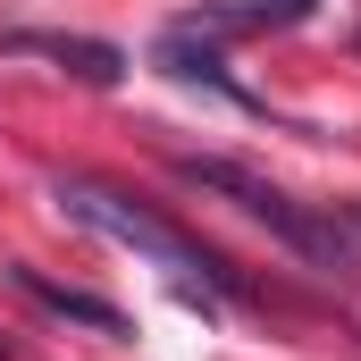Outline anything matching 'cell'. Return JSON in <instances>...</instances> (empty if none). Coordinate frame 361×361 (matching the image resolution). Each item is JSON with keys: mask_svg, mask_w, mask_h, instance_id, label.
I'll return each instance as SVG.
<instances>
[{"mask_svg": "<svg viewBox=\"0 0 361 361\" xmlns=\"http://www.w3.org/2000/svg\"><path fill=\"white\" fill-rule=\"evenodd\" d=\"M177 177L185 185H202V193H227L244 219H261L277 244L294 252V261H311L319 277H353L361 269V244H353V227L336 219V210H311V202H294L286 185H269L261 169H244V160H202V152H185L177 160Z\"/></svg>", "mask_w": 361, "mask_h": 361, "instance_id": "1", "label": "cell"}, {"mask_svg": "<svg viewBox=\"0 0 361 361\" xmlns=\"http://www.w3.org/2000/svg\"><path fill=\"white\" fill-rule=\"evenodd\" d=\"M51 193H59V210L76 219V227H92V235H109V244H135L143 261H160V269H177V277H193L202 269V286H219V294H244V277L227 269L210 244H193L185 227H169L160 210H143L135 193H118V185H101V177H51Z\"/></svg>", "mask_w": 361, "mask_h": 361, "instance_id": "2", "label": "cell"}, {"mask_svg": "<svg viewBox=\"0 0 361 361\" xmlns=\"http://www.w3.org/2000/svg\"><path fill=\"white\" fill-rule=\"evenodd\" d=\"M0 51L51 59V68H68L76 85H118V76H126V51H118V42H92V34H0Z\"/></svg>", "mask_w": 361, "mask_h": 361, "instance_id": "3", "label": "cell"}, {"mask_svg": "<svg viewBox=\"0 0 361 361\" xmlns=\"http://www.w3.org/2000/svg\"><path fill=\"white\" fill-rule=\"evenodd\" d=\"M8 277H17V294H34L42 311L76 319V328H92V336H135V328H126V311H118V302H101V294H76V286H59V277H42V269H8Z\"/></svg>", "mask_w": 361, "mask_h": 361, "instance_id": "4", "label": "cell"}, {"mask_svg": "<svg viewBox=\"0 0 361 361\" xmlns=\"http://www.w3.org/2000/svg\"><path fill=\"white\" fill-rule=\"evenodd\" d=\"M152 59H160V68H169V76H177V85H210V92H235L227 85V59H219V51H210V42H193V34H160V51H152Z\"/></svg>", "mask_w": 361, "mask_h": 361, "instance_id": "5", "label": "cell"}, {"mask_svg": "<svg viewBox=\"0 0 361 361\" xmlns=\"http://www.w3.org/2000/svg\"><path fill=\"white\" fill-rule=\"evenodd\" d=\"M302 8H311V0H252V8H227V17H193V25H219V34H227V25H294Z\"/></svg>", "mask_w": 361, "mask_h": 361, "instance_id": "6", "label": "cell"}]
</instances>
